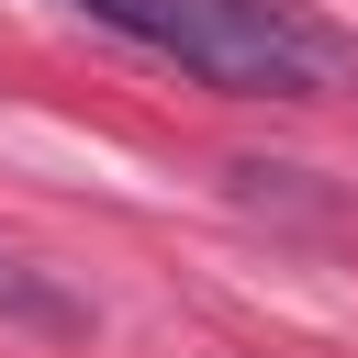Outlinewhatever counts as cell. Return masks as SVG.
<instances>
[{
	"mask_svg": "<svg viewBox=\"0 0 358 358\" xmlns=\"http://www.w3.org/2000/svg\"><path fill=\"white\" fill-rule=\"evenodd\" d=\"M0 324H34V336H78L90 313L45 280V268H22V257H0Z\"/></svg>",
	"mask_w": 358,
	"mask_h": 358,
	"instance_id": "2",
	"label": "cell"
},
{
	"mask_svg": "<svg viewBox=\"0 0 358 358\" xmlns=\"http://www.w3.org/2000/svg\"><path fill=\"white\" fill-rule=\"evenodd\" d=\"M67 11L224 101H324L358 67V45L302 0H67Z\"/></svg>",
	"mask_w": 358,
	"mask_h": 358,
	"instance_id": "1",
	"label": "cell"
}]
</instances>
